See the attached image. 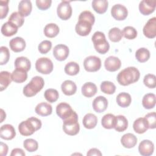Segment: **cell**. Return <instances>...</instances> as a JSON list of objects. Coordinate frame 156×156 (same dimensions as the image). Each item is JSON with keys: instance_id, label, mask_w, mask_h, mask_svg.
I'll return each mask as SVG.
<instances>
[{"instance_id": "obj_52", "label": "cell", "mask_w": 156, "mask_h": 156, "mask_svg": "<svg viewBox=\"0 0 156 156\" xmlns=\"http://www.w3.org/2000/svg\"><path fill=\"white\" fill-rule=\"evenodd\" d=\"M26 155L25 152L22 149L20 148H15L12 151L10 156H24Z\"/></svg>"}, {"instance_id": "obj_41", "label": "cell", "mask_w": 156, "mask_h": 156, "mask_svg": "<svg viewBox=\"0 0 156 156\" xmlns=\"http://www.w3.org/2000/svg\"><path fill=\"white\" fill-rule=\"evenodd\" d=\"M122 36V31L118 27L112 28L108 32V38L113 42L119 41Z\"/></svg>"}, {"instance_id": "obj_12", "label": "cell", "mask_w": 156, "mask_h": 156, "mask_svg": "<svg viewBox=\"0 0 156 156\" xmlns=\"http://www.w3.org/2000/svg\"><path fill=\"white\" fill-rule=\"evenodd\" d=\"M69 52V48L67 46L59 44L54 48L53 55L57 60L63 61L68 57Z\"/></svg>"}, {"instance_id": "obj_40", "label": "cell", "mask_w": 156, "mask_h": 156, "mask_svg": "<svg viewBox=\"0 0 156 156\" xmlns=\"http://www.w3.org/2000/svg\"><path fill=\"white\" fill-rule=\"evenodd\" d=\"M9 21L13 23L18 27H21L24 22V17L18 12H13L9 18Z\"/></svg>"}, {"instance_id": "obj_43", "label": "cell", "mask_w": 156, "mask_h": 156, "mask_svg": "<svg viewBox=\"0 0 156 156\" xmlns=\"http://www.w3.org/2000/svg\"><path fill=\"white\" fill-rule=\"evenodd\" d=\"M23 146L27 151L32 152L36 151L38 149V144L37 141L34 139L28 138L24 141Z\"/></svg>"}, {"instance_id": "obj_54", "label": "cell", "mask_w": 156, "mask_h": 156, "mask_svg": "<svg viewBox=\"0 0 156 156\" xmlns=\"http://www.w3.org/2000/svg\"><path fill=\"white\" fill-rule=\"evenodd\" d=\"M87 155L88 156H91V155H97V156H101L102 155V153L101 152V151L96 149V148H92V149H90L87 154Z\"/></svg>"}, {"instance_id": "obj_1", "label": "cell", "mask_w": 156, "mask_h": 156, "mask_svg": "<svg viewBox=\"0 0 156 156\" xmlns=\"http://www.w3.org/2000/svg\"><path fill=\"white\" fill-rule=\"evenodd\" d=\"M140 76L139 70L133 66L127 67L121 71L117 76L118 82L123 86H127L137 82Z\"/></svg>"}, {"instance_id": "obj_8", "label": "cell", "mask_w": 156, "mask_h": 156, "mask_svg": "<svg viewBox=\"0 0 156 156\" xmlns=\"http://www.w3.org/2000/svg\"><path fill=\"white\" fill-rule=\"evenodd\" d=\"M57 13L58 16L62 20H68L72 15V7L70 2L62 1L57 6Z\"/></svg>"}, {"instance_id": "obj_39", "label": "cell", "mask_w": 156, "mask_h": 156, "mask_svg": "<svg viewBox=\"0 0 156 156\" xmlns=\"http://www.w3.org/2000/svg\"><path fill=\"white\" fill-rule=\"evenodd\" d=\"M44 96L47 101L52 103L57 101L59 97V94L57 90L53 88H49L44 91Z\"/></svg>"}, {"instance_id": "obj_48", "label": "cell", "mask_w": 156, "mask_h": 156, "mask_svg": "<svg viewBox=\"0 0 156 156\" xmlns=\"http://www.w3.org/2000/svg\"><path fill=\"white\" fill-rule=\"evenodd\" d=\"M52 48V43L49 40H43L38 45V51L41 54H44L48 52Z\"/></svg>"}, {"instance_id": "obj_16", "label": "cell", "mask_w": 156, "mask_h": 156, "mask_svg": "<svg viewBox=\"0 0 156 156\" xmlns=\"http://www.w3.org/2000/svg\"><path fill=\"white\" fill-rule=\"evenodd\" d=\"M92 28V25L88 21L83 20H79L76 25L75 30L76 33L80 36L88 35Z\"/></svg>"}, {"instance_id": "obj_26", "label": "cell", "mask_w": 156, "mask_h": 156, "mask_svg": "<svg viewBox=\"0 0 156 156\" xmlns=\"http://www.w3.org/2000/svg\"><path fill=\"white\" fill-rule=\"evenodd\" d=\"M82 122L86 129H91L96 127L98 122V118L93 113H87L84 116Z\"/></svg>"}, {"instance_id": "obj_21", "label": "cell", "mask_w": 156, "mask_h": 156, "mask_svg": "<svg viewBox=\"0 0 156 156\" xmlns=\"http://www.w3.org/2000/svg\"><path fill=\"white\" fill-rule=\"evenodd\" d=\"M133 128L136 133L141 134L146 132L149 129V126L147 121L144 118H139L134 121Z\"/></svg>"}, {"instance_id": "obj_36", "label": "cell", "mask_w": 156, "mask_h": 156, "mask_svg": "<svg viewBox=\"0 0 156 156\" xmlns=\"http://www.w3.org/2000/svg\"><path fill=\"white\" fill-rule=\"evenodd\" d=\"M11 74L9 72L3 71L0 73V90H5L12 82Z\"/></svg>"}, {"instance_id": "obj_15", "label": "cell", "mask_w": 156, "mask_h": 156, "mask_svg": "<svg viewBox=\"0 0 156 156\" xmlns=\"http://www.w3.org/2000/svg\"><path fill=\"white\" fill-rule=\"evenodd\" d=\"M121 66V60L115 56H109L104 62V66L105 69L110 72H114L118 70Z\"/></svg>"}, {"instance_id": "obj_13", "label": "cell", "mask_w": 156, "mask_h": 156, "mask_svg": "<svg viewBox=\"0 0 156 156\" xmlns=\"http://www.w3.org/2000/svg\"><path fill=\"white\" fill-rule=\"evenodd\" d=\"M73 112L71 107L66 102H61L56 107L57 115L63 120L70 116Z\"/></svg>"}, {"instance_id": "obj_38", "label": "cell", "mask_w": 156, "mask_h": 156, "mask_svg": "<svg viewBox=\"0 0 156 156\" xmlns=\"http://www.w3.org/2000/svg\"><path fill=\"white\" fill-rule=\"evenodd\" d=\"M65 72L69 76H75L77 74L80 70V67L78 63L74 62L68 63L65 66Z\"/></svg>"}, {"instance_id": "obj_20", "label": "cell", "mask_w": 156, "mask_h": 156, "mask_svg": "<svg viewBox=\"0 0 156 156\" xmlns=\"http://www.w3.org/2000/svg\"><path fill=\"white\" fill-rule=\"evenodd\" d=\"M121 143L124 147L132 148L136 144L137 138L132 133H126L121 137Z\"/></svg>"}, {"instance_id": "obj_25", "label": "cell", "mask_w": 156, "mask_h": 156, "mask_svg": "<svg viewBox=\"0 0 156 156\" xmlns=\"http://www.w3.org/2000/svg\"><path fill=\"white\" fill-rule=\"evenodd\" d=\"M18 31V27L13 23L7 21L1 27V33L5 37H11Z\"/></svg>"}, {"instance_id": "obj_47", "label": "cell", "mask_w": 156, "mask_h": 156, "mask_svg": "<svg viewBox=\"0 0 156 156\" xmlns=\"http://www.w3.org/2000/svg\"><path fill=\"white\" fill-rule=\"evenodd\" d=\"M144 84L149 88H154L156 86L155 76L152 74H146L143 79Z\"/></svg>"}, {"instance_id": "obj_5", "label": "cell", "mask_w": 156, "mask_h": 156, "mask_svg": "<svg viewBox=\"0 0 156 156\" xmlns=\"http://www.w3.org/2000/svg\"><path fill=\"white\" fill-rule=\"evenodd\" d=\"M92 41L96 51L98 53L104 54L108 51L110 45L106 40L104 33L99 31L94 32L92 36Z\"/></svg>"}, {"instance_id": "obj_27", "label": "cell", "mask_w": 156, "mask_h": 156, "mask_svg": "<svg viewBox=\"0 0 156 156\" xmlns=\"http://www.w3.org/2000/svg\"><path fill=\"white\" fill-rule=\"evenodd\" d=\"M97 87L92 82H87L82 87V94L87 98H91L97 93Z\"/></svg>"}, {"instance_id": "obj_17", "label": "cell", "mask_w": 156, "mask_h": 156, "mask_svg": "<svg viewBox=\"0 0 156 156\" xmlns=\"http://www.w3.org/2000/svg\"><path fill=\"white\" fill-rule=\"evenodd\" d=\"M16 135V132L11 124H4L1 127L0 136L2 139L6 140H12Z\"/></svg>"}, {"instance_id": "obj_45", "label": "cell", "mask_w": 156, "mask_h": 156, "mask_svg": "<svg viewBox=\"0 0 156 156\" xmlns=\"http://www.w3.org/2000/svg\"><path fill=\"white\" fill-rule=\"evenodd\" d=\"M79 20L88 21L93 26L95 21V17L91 12L88 10H85L80 13L79 16Z\"/></svg>"}, {"instance_id": "obj_32", "label": "cell", "mask_w": 156, "mask_h": 156, "mask_svg": "<svg viewBox=\"0 0 156 156\" xmlns=\"http://www.w3.org/2000/svg\"><path fill=\"white\" fill-rule=\"evenodd\" d=\"M116 116L111 113L105 115L101 119V124L102 127L107 129H111L114 128Z\"/></svg>"}, {"instance_id": "obj_4", "label": "cell", "mask_w": 156, "mask_h": 156, "mask_svg": "<svg viewBox=\"0 0 156 156\" xmlns=\"http://www.w3.org/2000/svg\"><path fill=\"white\" fill-rule=\"evenodd\" d=\"M63 130L65 133L72 136L79 133L80 126L78 122V115L74 111L70 116L63 120Z\"/></svg>"}, {"instance_id": "obj_33", "label": "cell", "mask_w": 156, "mask_h": 156, "mask_svg": "<svg viewBox=\"0 0 156 156\" xmlns=\"http://www.w3.org/2000/svg\"><path fill=\"white\" fill-rule=\"evenodd\" d=\"M128 127V121L123 115H118L116 116V122L114 129L119 132H124Z\"/></svg>"}, {"instance_id": "obj_11", "label": "cell", "mask_w": 156, "mask_h": 156, "mask_svg": "<svg viewBox=\"0 0 156 156\" xmlns=\"http://www.w3.org/2000/svg\"><path fill=\"white\" fill-rule=\"evenodd\" d=\"M143 34L149 38H154L156 36V18L149 19L143 27Z\"/></svg>"}, {"instance_id": "obj_50", "label": "cell", "mask_w": 156, "mask_h": 156, "mask_svg": "<svg viewBox=\"0 0 156 156\" xmlns=\"http://www.w3.org/2000/svg\"><path fill=\"white\" fill-rule=\"evenodd\" d=\"M9 1H0V18L1 20L6 17L9 12Z\"/></svg>"}, {"instance_id": "obj_29", "label": "cell", "mask_w": 156, "mask_h": 156, "mask_svg": "<svg viewBox=\"0 0 156 156\" xmlns=\"http://www.w3.org/2000/svg\"><path fill=\"white\" fill-rule=\"evenodd\" d=\"M15 66L16 68L23 69L27 72L30 69L31 63L27 57H18L15 61Z\"/></svg>"}, {"instance_id": "obj_53", "label": "cell", "mask_w": 156, "mask_h": 156, "mask_svg": "<svg viewBox=\"0 0 156 156\" xmlns=\"http://www.w3.org/2000/svg\"><path fill=\"white\" fill-rule=\"evenodd\" d=\"M0 154L1 156H5L8 152V146L3 142L0 143Z\"/></svg>"}, {"instance_id": "obj_6", "label": "cell", "mask_w": 156, "mask_h": 156, "mask_svg": "<svg viewBox=\"0 0 156 156\" xmlns=\"http://www.w3.org/2000/svg\"><path fill=\"white\" fill-rule=\"evenodd\" d=\"M53 63L52 61L47 57H41L37 60L35 62V68L38 72L43 74H48L53 70Z\"/></svg>"}, {"instance_id": "obj_35", "label": "cell", "mask_w": 156, "mask_h": 156, "mask_svg": "<svg viewBox=\"0 0 156 156\" xmlns=\"http://www.w3.org/2000/svg\"><path fill=\"white\" fill-rule=\"evenodd\" d=\"M156 98L153 93H147L145 94L142 100V105L146 109L153 108L155 105Z\"/></svg>"}, {"instance_id": "obj_44", "label": "cell", "mask_w": 156, "mask_h": 156, "mask_svg": "<svg viewBox=\"0 0 156 156\" xmlns=\"http://www.w3.org/2000/svg\"><path fill=\"white\" fill-rule=\"evenodd\" d=\"M122 35L127 39L133 40L137 36L136 30L132 26H126L122 31Z\"/></svg>"}, {"instance_id": "obj_9", "label": "cell", "mask_w": 156, "mask_h": 156, "mask_svg": "<svg viewBox=\"0 0 156 156\" xmlns=\"http://www.w3.org/2000/svg\"><path fill=\"white\" fill-rule=\"evenodd\" d=\"M111 14L115 20L122 21L127 18L128 11L125 6L120 4H117L112 7L111 9Z\"/></svg>"}, {"instance_id": "obj_46", "label": "cell", "mask_w": 156, "mask_h": 156, "mask_svg": "<svg viewBox=\"0 0 156 156\" xmlns=\"http://www.w3.org/2000/svg\"><path fill=\"white\" fill-rule=\"evenodd\" d=\"M0 50V65H3L8 62L10 58V53L9 49L5 46H1Z\"/></svg>"}, {"instance_id": "obj_23", "label": "cell", "mask_w": 156, "mask_h": 156, "mask_svg": "<svg viewBox=\"0 0 156 156\" xmlns=\"http://www.w3.org/2000/svg\"><path fill=\"white\" fill-rule=\"evenodd\" d=\"M35 111L37 114L40 116H46L52 113V106L47 102H41L36 106Z\"/></svg>"}, {"instance_id": "obj_34", "label": "cell", "mask_w": 156, "mask_h": 156, "mask_svg": "<svg viewBox=\"0 0 156 156\" xmlns=\"http://www.w3.org/2000/svg\"><path fill=\"white\" fill-rule=\"evenodd\" d=\"M59 33L58 26L54 23H49L45 26L44 28V34L46 37L49 38H54Z\"/></svg>"}, {"instance_id": "obj_49", "label": "cell", "mask_w": 156, "mask_h": 156, "mask_svg": "<svg viewBox=\"0 0 156 156\" xmlns=\"http://www.w3.org/2000/svg\"><path fill=\"white\" fill-rule=\"evenodd\" d=\"M144 118L147 121L148 124L149 129H155L156 127V115L155 112H153L149 113H147L145 115Z\"/></svg>"}, {"instance_id": "obj_55", "label": "cell", "mask_w": 156, "mask_h": 156, "mask_svg": "<svg viewBox=\"0 0 156 156\" xmlns=\"http://www.w3.org/2000/svg\"><path fill=\"white\" fill-rule=\"evenodd\" d=\"M5 116H6L5 113L4 112L3 109H1V122H2L3 120L5 119Z\"/></svg>"}, {"instance_id": "obj_2", "label": "cell", "mask_w": 156, "mask_h": 156, "mask_svg": "<svg viewBox=\"0 0 156 156\" xmlns=\"http://www.w3.org/2000/svg\"><path fill=\"white\" fill-rule=\"evenodd\" d=\"M41 127V120L35 118L30 117L26 121H22L18 126V130L21 135L29 136L35 131L39 130Z\"/></svg>"}, {"instance_id": "obj_18", "label": "cell", "mask_w": 156, "mask_h": 156, "mask_svg": "<svg viewBox=\"0 0 156 156\" xmlns=\"http://www.w3.org/2000/svg\"><path fill=\"white\" fill-rule=\"evenodd\" d=\"M92 105L96 112L102 113L107 109L108 106V101L104 96H99L93 100Z\"/></svg>"}, {"instance_id": "obj_42", "label": "cell", "mask_w": 156, "mask_h": 156, "mask_svg": "<svg viewBox=\"0 0 156 156\" xmlns=\"http://www.w3.org/2000/svg\"><path fill=\"white\" fill-rule=\"evenodd\" d=\"M101 91L107 94H112L116 90L115 84L110 81H104L101 84Z\"/></svg>"}, {"instance_id": "obj_7", "label": "cell", "mask_w": 156, "mask_h": 156, "mask_svg": "<svg viewBox=\"0 0 156 156\" xmlns=\"http://www.w3.org/2000/svg\"><path fill=\"white\" fill-rule=\"evenodd\" d=\"M83 66L88 72H96L101 68V60L96 56H88L83 61Z\"/></svg>"}, {"instance_id": "obj_28", "label": "cell", "mask_w": 156, "mask_h": 156, "mask_svg": "<svg viewBox=\"0 0 156 156\" xmlns=\"http://www.w3.org/2000/svg\"><path fill=\"white\" fill-rule=\"evenodd\" d=\"M12 79L16 83H23L27 80V72L23 69L16 68L11 74Z\"/></svg>"}, {"instance_id": "obj_14", "label": "cell", "mask_w": 156, "mask_h": 156, "mask_svg": "<svg viewBox=\"0 0 156 156\" xmlns=\"http://www.w3.org/2000/svg\"><path fill=\"white\" fill-rule=\"evenodd\" d=\"M154 150L153 143L148 140H144L140 142L138 146V151L143 156L151 155Z\"/></svg>"}, {"instance_id": "obj_31", "label": "cell", "mask_w": 156, "mask_h": 156, "mask_svg": "<svg viewBox=\"0 0 156 156\" xmlns=\"http://www.w3.org/2000/svg\"><path fill=\"white\" fill-rule=\"evenodd\" d=\"M108 4L106 0H94L92 1V7L98 13L102 14L107 11Z\"/></svg>"}, {"instance_id": "obj_30", "label": "cell", "mask_w": 156, "mask_h": 156, "mask_svg": "<svg viewBox=\"0 0 156 156\" xmlns=\"http://www.w3.org/2000/svg\"><path fill=\"white\" fill-rule=\"evenodd\" d=\"M116 100L119 106L124 108L130 105L132 101V98L129 93L122 92L118 94Z\"/></svg>"}, {"instance_id": "obj_10", "label": "cell", "mask_w": 156, "mask_h": 156, "mask_svg": "<svg viewBox=\"0 0 156 156\" xmlns=\"http://www.w3.org/2000/svg\"><path fill=\"white\" fill-rule=\"evenodd\" d=\"M155 0H143L140 2L139 10L143 15H149L155 9Z\"/></svg>"}, {"instance_id": "obj_24", "label": "cell", "mask_w": 156, "mask_h": 156, "mask_svg": "<svg viewBox=\"0 0 156 156\" xmlns=\"http://www.w3.org/2000/svg\"><path fill=\"white\" fill-rule=\"evenodd\" d=\"M32 3L29 0H22L18 5V12L23 16H29L32 11Z\"/></svg>"}, {"instance_id": "obj_37", "label": "cell", "mask_w": 156, "mask_h": 156, "mask_svg": "<svg viewBox=\"0 0 156 156\" xmlns=\"http://www.w3.org/2000/svg\"><path fill=\"white\" fill-rule=\"evenodd\" d=\"M135 57L140 63L146 62L150 57V52L145 48H141L136 51Z\"/></svg>"}, {"instance_id": "obj_51", "label": "cell", "mask_w": 156, "mask_h": 156, "mask_svg": "<svg viewBox=\"0 0 156 156\" xmlns=\"http://www.w3.org/2000/svg\"><path fill=\"white\" fill-rule=\"evenodd\" d=\"M52 1L51 0H37L36 5L37 7L42 10H45L49 9L51 5Z\"/></svg>"}, {"instance_id": "obj_3", "label": "cell", "mask_w": 156, "mask_h": 156, "mask_svg": "<svg viewBox=\"0 0 156 156\" xmlns=\"http://www.w3.org/2000/svg\"><path fill=\"white\" fill-rule=\"evenodd\" d=\"M44 85V82L41 77L35 76L24 87L23 94L27 97L34 96L42 90Z\"/></svg>"}, {"instance_id": "obj_22", "label": "cell", "mask_w": 156, "mask_h": 156, "mask_svg": "<svg viewBox=\"0 0 156 156\" xmlns=\"http://www.w3.org/2000/svg\"><path fill=\"white\" fill-rule=\"evenodd\" d=\"M61 89L65 95L71 96L76 92L77 86L73 81L66 80L62 83Z\"/></svg>"}, {"instance_id": "obj_19", "label": "cell", "mask_w": 156, "mask_h": 156, "mask_svg": "<svg viewBox=\"0 0 156 156\" xmlns=\"http://www.w3.org/2000/svg\"><path fill=\"white\" fill-rule=\"evenodd\" d=\"M9 46L13 51L15 52H21L26 48V41L23 38L16 37L10 41Z\"/></svg>"}]
</instances>
